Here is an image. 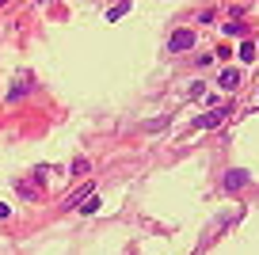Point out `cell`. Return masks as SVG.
Returning <instances> with one entry per match:
<instances>
[{
  "label": "cell",
  "instance_id": "obj_1",
  "mask_svg": "<svg viewBox=\"0 0 259 255\" xmlns=\"http://www.w3.org/2000/svg\"><path fill=\"white\" fill-rule=\"evenodd\" d=\"M248 172H244V167H229V172H225V179H221V187H225V191L229 194H236V191H240V187H248Z\"/></svg>",
  "mask_w": 259,
  "mask_h": 255
},
{
  "label": "cell",
  "instance_id": "obj_2",
  "mask_svg": "<svg viewBox=\"0 0 259 255\" xmlns=\"http://www.w3.org/2000/svg\"><path fill=\"white\" fill-rule=\"evenodd\" d=\"M191 46H194V34H191V31H176V34L168 38V50H171V54H183V50H191Z\"/></svg>",
  "mask_w": 259,
  "mask_h": 255
},
{
  "label": "cell",
  "instance_id": "obj_3",
  "mask_svg": "<svg viewBox=\"0 0 259 255\" xmlns=\"http://www.w3.org/2000/svg\"><path fill=\"white\" fill-rule=\"evenodd\" d=\"M221 118H225V111H210L202 118H194V130H213V126H221Z\"/></svg>",
  "mask_w": 259,
  "mask_h": 255
},
{
  "label": "cell",
  "instance_id": "obj_4",
  "mask_svg": "<svg viewBox=\"0 0 259 255\" xmlns=\"http://www.w3.org/2000/svg\"><path fill=\"white\" fill-rule=\"evenodd\" d=\"M92 191H96V187H92V183H80V187H76V191L73 194H69V198H65V209H69V206H80V202L84 198H88V194Z\"/></svg>",
  "mask_w": 259,
  "mask_h": 255
},
{
  "label": "cell",
  "instance_id": "obj_5",
  "mask_svg": "<svg viewBox=\"0 0 259 255\" xmlns=\"http://www.w3.org/2000/svg\"><path fill=\"white\" fill-rule=\"evenodd\" d=\"M221 88L236 92V88H240V72H236V69H221Z\"/></svg>",
  "mask_w": 259,
  "mask_h": 255
},
{
  "label": "cell",
  "instance_id": "obj_6",
  "mask_svg": "<svg viewBox=\"0 0 259 255\" xmlns=\"http://www.w3.org/2000/svg\"><path fill=\"white\" fill-rule=\"evenodd\" d=\"M27 88H31V76H19L16 80V84H12V92H8V99H12V103H16V99H23V92Z\"/></svg>",
  "mask_w": 259,
  "mask_h": 255
},
{
  "label": "cell",
  "instance_id": "obj_7",
  "mask_svg": "<svg viewBox=\"0 0 259 255\" xmlns=\"http://www.w3.org/2000/svg\"><path fill=\"white\" fill-rule=\"evenodd\" d=\"M126 12H130V0H118V4H114V8L107 12V19H111V23H114V19H122V16H126Z\"/></svg>",
  "mask_w": 259,
  "mask_h": 255
},
{
  "label": "cell",
  "instance_id": "obj_8",
  "mask_svg": "<svg viewBox=\"0 0 259 255\" xmlns=\"http://www.w3.org/2000/svg\"><path fill=\"white\" fill-rule=\"evenodd\" d=\"M240 61H255V46L251 42H240Z\"/></svg>",
  "mask_w": 259,
  "mask_h": 255
},
{
  "label": "cell",
  "instance_id": "obj_9",
  "mask_svg": "<svg viewBox=\"0 0 259 255\" xmlns=\"http://www.w3.org/2000/svg\"><path fill=\"white\" fill-rule=\"evenodd\" d=\"M80 209H84V214H92V209H99V198H96V194H88V198L80 202Z\"/></svg>",
  "mask_w": 259,
  "mask_h": 255
},
{
  "label": "cell",
  "instance_id": "obj_10",
  "mask_svg": "<svg viewBox=\"0 0 259 255\" xmlns=\"http://www.w3.org/2000/svg\"><path fill=\"white\" fill-rule=\"evenodd\" d=\"M187 92H191L194 99H202V96H206V84H202V80H194V84H191V88H187Z\"/></svg>",
  "mask_w": 259,
  "mask_h": 255
},
{
  "label": "cell",
  "instance_id": "obj_11",
  "mask_svg": "<svg viewBox=\"0 0 259 255\" xmlns=\"http://www.w3.org/2000/svg\"><path fill=\"white\" fill-rule=\"evenodd\" d=\"M73 176H88V160H73Z\"/></svg>",
  "mask_w": 259,
  "mask_h": 255
},
{
  "label": "cell",
  "instance_id": "obj_12",
  "mask_svg": "<svg viewBox=\"0 0 259 255\" xmlns=\"http://www.w3.org/2000/svg\"><path fill=\"white\" fill-rule=\"evenodd\" d=\"M8 214H12V209H8V206H4V202H0V217H8Z\"/></svg>",
  "mask_w": 259,
  "mask_h": 255
},
{
  "label": "cell",
  "instance_id": "obj_13",
  "mask_svg": "<svg viewBox=\"0 0 259 255\" xmlns=\"http://www.w3.org/2000/svg\"><path fill=\"white\" fill-rule=\"evenodd\" d=\"M4 4H8V0H0V8H4Z\"/></svg>",
  "mask_w": 259,
  "mask_h": 255
}]
</instances>
